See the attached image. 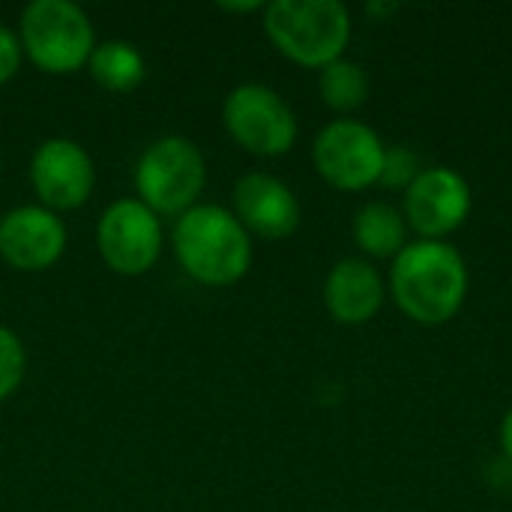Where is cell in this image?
<instances>
[{"label": "cell", "mask_w": 512, "mask_h": 512, "mask_svg": "<svg viewBox=\"0 0 512 512\" xmlns=\"http://www.w3.org/2000/svg\"><path fill=\"white\" fill-rule=\"evenodd\" d=\"M390 291L396 306L417 324H444L456 318L468 297L465 258L444 240L408 243L393 264Z\"/></svg>", "instance_id": "obj_1"}, {"label": "cell", "mask_w": 512, "mask_h": 512, "mask_svg": "<svg viewBox=\"0 0 512 512\" xmlns=\"http://www.w3.org/2000/svg\"><path fill=\"white\" fill-rule=\"evenodd\" d=\"M270 42L297 66L324 69L351 42V15L339 0H273L264 6Z\"/></svg>", "instance_id": "obj_3"}, {"label": "cell", "mask_w": 512, "mask_h": 512, "mask_svg": "<svg viewBox=\"0 0 512 512\" xmlns=\"http://www.w3.org/2000/svg\"><path fill=\"white\" fill-rule=\"evenodd\" d=\"M471 186L453 168H426L405 192V222L423 240H444L465 225Z\"/></svg>", "instance_id": "obj_10"}, {"label": "cell", "mask_w": 512, "mask_h": 512, "mask_svg": "<svg viewBox=\"0 0 512 512\" xmlns=\"http://www.w3.org/2000/svg\"><path fill=\"white\" fill-rule=\"evenodd\" d=\"M318 90H321V99L327 108H333L339 114H351V111L363 108L369 99V75L360 63L339 57L321 69Z\"/></svg>", "instance_id": "obj_16"}, {"label": "cell", "mask_w": 512, "mask_h": 512, "mask_svg": "<svg viewBox=\"0 0 512 512\" xmlns=\"http://www.w3.org/2000/svg\"><path fill=\"white\" fill-rule=\"evenodd\" d=\"M18 39L33 66L51 75L81 69L96 48L93 24L72 0H33L21 12Z\"/></svg>", "instance_id": "obj_4"}, {"label": "cell", "mask_w": 512, "mask_h": 512, "mask_svg": "<svg viewBox=\"0 0 512 512\" xmlns=\"http://www.w3.org/2000/svg\"><path fill=\"white\" fill-rule=\"evenodd\" d=\"M384 150L387 147L372 126L342 117L318 132L312 144V162L333 189L363 192L369 186H378Z\"/></svg>", "instance_id": "obj_7"}, {"label": "cell", "mask_w": 512, "mask_h": 512, "mask_svg": "<svg viewBox=\"0 0 512 512\" xmlns=\"http://www.w3.org/2000/svg\"><path fill=\"white\" fill-rule=\"evenodd\" d=\"M408 222L393 204L372 201L354 216V243L369 258H396L408 243Z\"/></svg>", "instance_id": "obj_14"}, {"label": "cell", "mask_w": 512, "mask_h": 512, "mask_svg": "<svg viewBox=\"0 0 512 512\" xmlns=\"http://www.w3.org/2000/svg\"><path fill=\"white\" fill-rule=\"evenodd\" d=\"M222 120L243 150L264 159L288 153L297 141V117L291 105L264 84L234 87L225 99Z\"/></svg>", "instance_id": "obj_6"}, {"label": "cell", "mask_w": 512, "mask_h": 512, "mask_svg": "<svg viewBox=\"0 0 512 512\" xmlns=\"http://www.w3.org/2000/svg\"><path fill=\"white\" fill-rule=\"evenodd\" d=\"M234 216L264 240H285L300 225V201L279 177L252 171L234 186Z\"/></svg>", "instance_id": "obj_12"}, {"label": "cell", "mask_w": 512, "mask_h": 512, "mask_svg": "<svg viewBox=\"0 0 512 512\" xmlns=\"http://www.w3.org/2000/svg\"><path fill=\"white\" fill-rule=\"evenodd\" d=\"M174 255L195 282L225 288L246 276L252 264V240L231 210L201 204L177 219Z\"/></svg>", "instance_id": "obj_2"}, {"label": "cell", "mask_w": 512, "mask_h": 512, "mask_svg": "<svg viewBox=\"0 0 512 512\" xmlns=\"http://www.w3.org/2000/svg\"><path fill=\"white\" fill-rule=\"evenodd\" d=\"M207 180L201 150L180 135H165L153 141L135 168L138 201L156 216H183L195 207Z\"/></svg>", "instance_id": "obj_5"}, {"label": "cell", "mask_w": 512, "mask_h": 512, "mask_svg": "<svg viewBox=\"0 0 512 512\" xmlns=\"http://www.w3.org/2000/svg\"><path fill=\"white\" fill-rule=\"evenodd\" d=\"M96 246L114 273L141 276L162 255V222L138 198H120L99 216Z\"/></svg>", "instance_id": "obj_8"}, {"label": "cell", "mask_w": 512, "mask_h": 512, "mask_svg": "<svg viewBox=\"0 0 512 512\" xmlns=\"http://www.w3.org/2000/svg\"><path fill=\"white\" fill-rule=\"evenodd\" d=\"M66 252V225L42 204H24L0 219V258L24 273L54 267Z\"/></svg>", "instance_id": "obj_11"}, {"label": "cell", "mask_w": 512, "mask_h": 512, "mask_svg": "<svg viewBox=\"0 0 512 512\" xmlns=\"http://www.w3.org/2000/svg\"><path fill=\"white\" fill-rule=\"evenodd\" d=\"M219 9H222V12H237V15H243V12H258V9H264V3H261V0H246V3H228V0H222Z\"/></svg>", "instance_id": "obj_20"}, {"label": "cell", "mask_w": 512, "mask_h": 512, "mask_svg": "<svg viewBox=\"0 0 512 512\" xmlns=\"http://www.w3.org/2000/svg\"><path fill=\"white\" fill-rule=\"evenodd\" d=\"M501 447H504V456L512 462V408L501 423Z\"/></svg>", "instance_id": "obj_21"}, {"label": "cell", "mask_w": 512, "mask_h": 512, "mask_svg": "<svg viewBox=\"0 0 512 512\" xmlns=\"http://www.w3.org/2000/svg\"><path fill=\"white\" fill-rule=\"evenodd\" d=\"M30 183L42 207L78 210L87 204L96 186V168L90 153L72 138H48L30 159Z\"/></svg>", "instance_id": "obj_9"}, {"label": "cell", "mask_w": 512, "mask_h": 512, "mask_svg": "<svg viewBox=\"0 0 512 512\" xmlns=\"http://www.w3.org/2000/svg\"><path fill=\"white\" fill-rule=\"evenodd\" d=\"M324 303L327 312L339 324H366L381 312L384 303V279L381 273L363 258L339 261L324 282Z\"/></svg>", "instance_id": "obj_13"}, {"label": "cell", "mask_w": 512, "mask_h": 512, "mask_svg": "<svg viewBox=\"0 0 512 512\" xmlns=\"http://www.w3.org/2000/svg\"><path fill=\"white\" fill-rule=\"evenodd\" d=\"M417 177H420V159H417L414 150H408V147H402V144L384 150V168H381L378 186L408 192V186H411Z\"/></svg>", "instance_id": "obj_18"}, {"label": "cell", "mask_w": 512, "mask_h": 512, "mask_svg": "<svg viewBox=\"0 0 512 512\" xmlns=\"http://www.w3.org/2000/svg\"><path fill=\"white\" fill-rule=\"evenodd\" d=\"M21 60H24V48H21L18 33L0 24V87L15 78V72L21 69Z\"/></svg>", "instance_id": "obj_19"}, {"label": "cell", "mask_w": 512, "mask_h": 512, "mask_svg": "<svg viewBox=\"0 0 512 512\" xmlns=\"http://www.w3.org/2000/svg\"><path fill=\"white\" fill-rule=\"evenodd\" d=\"M24 372H27V351L21 339L9 327H0V402H6L18 390Z\"/></svg>", "instance_id": "obj_17"}, {"label": "cell", "mask_w": 512, "mask_h": 512, "mask_svg": "<svg viewBox=\"0 0 512 512\" xmlns=\"http://www.w3.org/2000/svg\"><path fill=\"white\" fill-rule=\"evenodd\" d=\"M87 66H90L93 81L102 84L111 93H132L147 75L144 54L132 42H123V39L99 42L93 48Z\"/></svg>", "instance_id": "obj_15"}]
</instances>
